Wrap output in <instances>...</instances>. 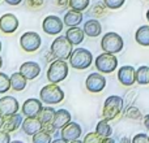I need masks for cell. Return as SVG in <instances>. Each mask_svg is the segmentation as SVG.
<instances>
[{
    "label": "cell",
    "mask_w": 149,
    "mask_h": 143,
    "mask_svg": "<svg viewBox=\"0 0 149 143\" xmlns=\"http://www.w3.org/2000/svg\"><path fill=\"white\" fill-rule=\"evenodd\" d=\"M124 47L123 38L118 33H106L101 39V48L109 54H119Z\"/></svg>",
    "instance_id": "obj_6"
},
{
    "label": "cell",
    "mask_w": 149,
    "mask_h": 143,
    "mask_svg": "<svg viewBox=\"0 0 149 143\" xmlns=\"http://www.w3.org/2000/svg\"><path fill=\"white\" fill-rule=\"evenodd\" d=\"M93 63V55L89 50L86 48H76L73 50L72 55L70 57L71 68L76 70H85L92 65Z\"/></svg>",
    "instance_id": "obj_3"
},
{
    "label": "cell",
    "mask_w": 149,
    "mask_h": 143,
    "mask_svg": "<svg viewBox=\"0 0 149 143\" xmlns=\"http://www.w3.org/2000/svg\"><path fill=\"white\" fill-rule=\"evenodd\" d=\"M26 82H28V79L20 72H16L10 76V89L15 91H22L26 87Z\"/></svg>",
    "instance_id": "obj_23"
},
{
    "label": "cell",
    "mask_w": 149,
    "mask_h": 143,
    "mask_svg": "<svg viewBox=\"0 0 149 143\" xmlns=\"http://www.w3.org/2000/svg\"><path fill=\"white\" fill-rule=\"evenodd\" d=\"M22 131L26 134V135L33 137L36 133H38L42 128H43V124L39 120L38 117H26L25 120L22 121Z\"/></svg>",
    "instance_id": "obj_17"
},
{
    "label": "cell",
    "mask_w": 149,
    "mask_h": 143,
    "mask_svg": "<svg viewBox=\"0 0 149 143\" xmlns=\"http://www.w3.org/2000/svg\"><path fill=\"white\" fill-rule=\"evenodd\" d=\"M103 3L109 9H119V8L123 7L126 0H103Z\"/></svg>",
    "instance_id": "obj_33"
},
{
    "label": "cell",
    "mask_w": 149,
    "mask_h": 143,
    "mask_svg": "<svg viewBox=\"0 0 149 143\" xmlns=\"http://www.w3.org/2000/svg\"><path fill=\"white\" fill-rule=\"evenodd\" d=\"M39 98L45 104H58V103L63 102L64 99V91L58 86V83H51L42 87V90L39 91Z\"/></svg>",
    "instance_id": "obj_2"
},
{
    "label": "cell",
    "mask_w": 149,
    "mask_h": 143,
    "mask_svg": "<svg viewBox=\"0 0 149 143\" xmlns=\"http://www.w3.org/2000/svg\"><path fill=\"white\" fill-rule=\"evenodd\" d=\"M136 82L139 85H148L149 83V67H140L136 69Z\"/></svg>",
    "instance_id": "obj_27"
},
{
    "label": "cell",
    "mask_w": 149,
    "mask_h": 143,
    "mask_svg": "<svg viewBox=\"0 0 149 143\" xmlns=\"http://www.w3.org/2000/svg\"><path fill=\"white\" fill-rule=\"evenodd\" d=\"M106 86V78L102 76L101 72L98 73H92L88 76L86 81H85V87H86L88 91L90 92H101Z\"/></svg>",
    "instance_id": "obj_11"
},
{
    "label": "cell",
    "mask_w": 149,
    "mask_h": 143,
    "mask_svg": "<svg viewBox=\"0 0 149 143\" xmlns=\"http://www.w3.org/2000/svg\"><path fill=\"white\" fill-rule=\"evenodd\" d=\"M3 117H4V116H3L1 113H0V129L3 128Z\"/></svg>",
    "instance_id": "obj_42"
},
{
    "label": "cell",
    "mask_w": 149,
    "mask_h": 143,
    "mask_svg": "<svg viewBox=\"0 0 149 143\" xmlns=\"http://www.w3.org/2000/svg\"><path fill=\"white\" fill-rule=\"evenodd\" d=\"M65 36L70 39V42L73 46H79L80 43L84 42L85 31H84V29H80V28H77V26H72V28H70L67 30Z\"/></svg>",
    "instance_id": "obj_19"
},
{
    "label": "cell",
    "mask_w": 149,
    "mask_h": 143,
    "mask_svg": "<svg viewBox=\"0 0 149 143\" xmlns=\"http://www.w3.org/2000/svg\"><path fill=\"white\" fill-rule=\"evenodd\" d=\"M18 18L13 13H5L0 17V30L4 34H13L18 29Z\"/></svg>",
    "instance_id": "obj_12"
},
{
    "label": "cell",
    "mask_w": 149,
    "mask_h": 143,
    "mask_svg": "<svg viewBox=\"0 0 149 143\" xmlns=\"http://www.w3.org/2000/svg\"><path fill=\"white\" fill-rule=\"evenodd\" d=\"M118 79L123 86H132L136 82V69L131 65H124L118 70Z\"/></svg>",
    "instance_id": "obj_14"
},
{
    "label": "cell",
    "mask_w": 149,
    "mask_h": 143,
    "mask_svg": "<svg viewBox=\"0 0 149 143\" xmlns=\"http://www.w3.org/2000/svg\"><path fill=\"white\" fill-rule=\"evenodd\" d=\"M68 76V64L63 59H55L47 69V79L51 83H59Z\"/></svg>",
    "instance_id": "obj_5"
},
{
    "label": "cell",
    "mask_w": 149,
    "mask_h": 143,
    "mask_svg": "<svg viewBox=\"0 0 149 143\" xmlns=\"http://www.w3.org/2000/svg\"><path fill=\"white\" fill-rule=\"evenodd\" d=\"M81 133H82L81 126L77 122L70 121L67 125L60 129V139H62L63 142H68V143L76 142V141H79V138L81 137Z\"/></svg>",
    "instance_id": "obj_9"
},
{
    "label": "cell",
    "mask_w": 149,
    "mask_h": 143,
    "mask_svg": "<svg viewBox=\"0 0 149 143\" xmlns=\"http://www.w3.org/2000/svg\"><path fill=\"white\" fill-rule=\"evenodd\" d=\"M18 72H20L28 81H31V79H36L37 77L41 74V65L34 61H25L21 64Z\"/></svg>",
    "instance_id": "obj_15"
},
{
    "label": "cell",
    "mask_w": 149,
    "mask_h": 143,
    "mask_svg": "<svg viewBox=\"0 0 149 143\" xmlns=\"http://www.w3.org/2000/svg\"><path fill=\"white\" fill-rule=\"evenodd\" d=\"M50 51L52 52L56 59H63L67 60L71 57L73 52V44L70 42V39L67 36H56L54 39V42L51 43V47H50Z\"/></svg>",
    "instance_id": "obj_1"
},
{
    "label": "cell",
    "mask_w": 149,
    "mask_h": 143,
    "mask_svg": "<svg viewBox=\"0 0 149 143\" xmlns=\"http://www.w3.org/2000/svg\"><path fill=\"white\" fill-rule=\"evenodd\" d=\"M52 134H50L49 131H46L45 129H41L38 133H36L31 137V141L34 143H50L52 141Z\"/></svg>",
    "instance_id": "obj_28"
},
{
    "label": "cell",
    "mask_w": 149,
    "mask_h": 143,
    "mask_svg": "<svg viewBox=\"0 0 149 143\" xmlns=\"http://www.w3.org/2000/svg\"><path fill=\"white\" fill-rule=\"evenodd\" d=\"M18 109H20V104H18L16 98L3 96L1 99H0V113H1L3 116L17 113Z\"/></svg>",
    "instance_id": "obj_16"
},
{
    "label": "cell",
    "mask_w": 149,
    "mask_h": 143,
    "mask_svg": "<svg viewBox=\"0 0 149 143\" xmlns=\"http://www.w3.org/2000/svg\"><path fill=\"white\" fill-rule=\"evenodd\" d=\"M84 142L85 143H100V142H103V138L97 131H94V133H88L84 138Z\"/></svg>",
    "instance_id": "obj_32"
},
{
    "label": "cell",
    "mask_w": 149,
    "mask_h": 143,
    "mask_svg": "<svg viewBox=\"0 0 149 143\" xmlns=\"http://www.w3.org/2000/svg\"><path fill=\"white\" fill-rule=\"evenodd\" d=\"M0 51H1V42H0Z\"/></svg>",
    "instance_id": "obj_45"
},
{
    "label": "cell",
    "mask_w": 149,
    "mask_h": 143,
    "mask_svg": "<svg viewBox=\"0 0 149 143\" xmlns=\"http://www.w3.org/2000/svg\"><path fill=\"white\" fill-rule=\"evenodd\" d=\"M143 122H144V126L149 130V115H145L144 116V120H143Z\"/></svg>",
    "instance_id": "obj_41"
},
{
    "label": "cell",
    "mask_w": 149,
    "mask_h": 143,
    "mask_svg": "<svg viewBox=\"0 0 149 143\" xmlns=\"http://www.w3.org/2000/svg\"><path fill=\"white\" fill-rule=\"evenodd\" d=\"M124 100L122 99L118 95H111V96L106 98L105 103H103V108H102V115L103 118L111 121L115 120L119 115H120L122 109H123V104Z\"/></svg>",
    "instance_id": "obj_4"
},
{
    "label": "cell",
    "mask_w": 149,
    "mask_h": 143,
    "mask_svg": "<svg viewBox=\"0 0 149 143\" xmlns=\"http://www.w3.org/2000/svg\"><path fill=\"white\" fill-rule=\"evenodd\" d=\"M55 3H56L59 7H65V5H68L70 0H55Z\"/></svg>",
    "instance_id": "obj_40"
},
{
    "label": "cell",
    "mask_w": 149,
    "mask_h": 143,
    "mask_svg": "<svg viewBox=\"0 0 149 143\" xmlns=\"http://www.w3.org/2000/svg\"><path fill=\"white\" fill-rule=\"evenodd\" d=\"M72 120L71 117V113L68 112L67 109H59L55 112V116H54V120H52V124L56 129H62L63 126H65L70 121Z\"/></svg>",
    "instance_id": "obj_21"
},
{
    "label": "cell",
    "mask_w": 149,
    "mask_h": 143,
    "mask_svg": "<svg viewBox=\"0 0 149 143\" xmlns=\"http://www.w3.org/2000/svg\"><path fill=\"white\" fill-rule=\"evenodd\" d=\"M10 142V135L9 131L4 130V129H0V143H9Z\"/></svg>",
    "instance_id": "obj_37"
},
{
    "label": "cell",
    "mask_w": 149,
    "mask_h": 143,
    "mask_svg": "<svg viewBox=\"0 0 149 143\" xmlns=\"http://www.w3.org/2000/svg\"><path fill=\"white\" fill-rule=\"evenodd\" d=\"M43 0H26V4L30 9H39L43 5Z\"/></svg>",
    "instance_id": "obj_36"
},
{
    "label": "cell",
    "mask_w": 149,
    "mask_h": 143,
    "mask_svg": "<svg viewBox=\"0 0 149 143\" xmlns=\"http://www.w3.org/2000/svg\"><path fill=\"white\" fill-rule=\"evenodd\" d=\"M126 117L137 120V118L141 117V112H140L137 108H135V107H130V108H127V111H126Z\"/></svg>",
    "instance_id": "obj_34"
},
{
    "label": "cell",
    "mask_w": 149,
    "mask_h": 143,
    "mask_svg": "<svg viewBox=\"0 0 149 143\" xmlns=\"http://www.w3.org/2000/svg\"><path fill=\"white\" fill-rule=\"evenodd\" d=\"M109 8L106 7L105 3H97V4L93 5L92 10H90V14L94 16V17H102V16L106 14V10Z\"/></svg>",
    "instance_id": "obj_30"
},
{
    "label": "cell",
    "mask_w": 149,
    "mask_h": 143,
    "mask_svg": "<svg viewBox=\"0 0 149 143\" xmlns=\"http://www.w3.org/2000/svg\"><path fill=\"white\" fill-rule=\"evenodd\" d=\"M63 26H64V21H62L60 17H58V16H47L42 22V29L49 35L60 34L63 30Z\"/></svg>",
    "instance_id": "obj_10"
},
{
    "label": "cell",
    "mask_w": 149,
    "mask_h": 143,
    "mask_svg": "<svg viewBox=\"0 0 149 143\" xmlns=\"http://www.w3.org/2000/svg\"><path fill=\"white\" fill-rule=\"evenodd\" d=\"M94 65H95V69L98 72H101L102 74H109V73H113L116 69V67H118V59H116L115 54L105 52V54H101L94 60Z\"/></svg>",
    "instance_id": "obj_7"
},
{
    "label": "cell",
    "mask_w": 149,
    "mask_h": 143,
    "mask_svg": "<svg viewBox=\"0 0 149 143\" xmlns=\"http://www.w3.org/2000/svg\"><path fill=\"white\" fill-rule=\"evenodd\" d=\"M10 89V77L0 72V94H5Z\"/></svg>",
    "instance_id": "obj_31"
},
{
    "label": "cell",
    "mask_w": 149,
    "mask_h": 143,
    "mask_svg": "<svg viewBox=\"0 0 149 143\" xmlns=\"http://www.w3.org/2000/svg\"><path fill=\"white\" fill-rule=\"evenodd\" d=\"M132 142L134 143H149V135L144 133H140V134H136V135L132 138Z\"/></svg>",
    "instance_id": "obj_35"
},
{
    "label": "cell",
    "mask_w": 149,
    "mask_h": 143,
    "mask_svg": "<svg viewBox=\"0 0 149 143\" xmlns=\"http://www.w3.org/2000/svg\"><path fill=\"white\" fill-rule=\"evenodd\" d=\"M82 18H84L82 17V12L76 9H71L65 13L63 21H64V25H67L68 28H72V26L80 25L82 22Z\"/></svg>",
    "instance_id": "obj_22"
},
{
    "label": "cell",
    "mask_w": 149,
    "mask_h": 143,
    "mask_svg": "<svg viewBox=\"0 0 149 143\" xmlns=\"http://www.w3.org/2000/svg\"><path fill=\"white\" fill-rule=\"evenodd\" d=\"M42 44V39L39 36L38 33L36 31H28V33H24L20 38V46L21 48L25 52H36L37 50H39Z\"/></svg>",
    "instance_id": "obj_8"
},
{
    "label": "cell",
    "mask_w": 149,
    "mask_h": 143,
    "mask_svg": "<svg viewBox=\"0 0 149 143\" xmlns=\"http://www.w3.org/2000/svg\"><path fill=\"white\" fill-rule=\"evenodd\" d=\"M0 1H1V0H0Z\"/></svg>",
    "instance_id": "obj_46"
},
{
    "label": "cell",
    "mask_w": 149,
    "mask_h": 143,
    "mask_svg": "<svg viewBox=\"0 0 149 143\" xmlns=\"http://www.w3.org/2000/svg\"><path fill=\"white\" fill-rule=\"evenodd\" d=\"M84 31L85 35L90 36V38H95V36L101 35V31H102V26H101L100 21L98 20H89L84 23Z\"/></svg>",
    "instance_id": "obj_20"
},
{
    "label": "cell",
    "mask_w": 149,
    "mask_h": 143,
    "mask_svg": "<svg viewBox=\"0 0 149 143\" xmlns=\"http://www.w3.org/2000/svg\"><path fill=\"white\" fill-rule=\"evenodd\" d=\"M90 4V0H70L68 5H70L71 9H76V10H85Z\"/></svg>",
    "instance_id": "obj_29"
},
{
    "label": "cell",
    "mask_w": 149,
    "mask_h": 143,
    "mask_svg": "<svg viewBox=\"0 0 149 143\" xmlns=\"http://www.w3.org/2000/svg\"><path fill=\"white\" fill-rule=\"evenodd\" d=\"M95 131H97L103 139L110 137L111 134H113V129H111V125L109 124V120H106V118L101 120L100 122L97 124V126H95Z\"/></svg>",
    "instance_id": "obj_25"
},
{
    "label": "cell",
    "mask_w": 149,
    "mask_h": 143,
    "mask_svg": "<svg viewBox=\"0 0 149 143\" xmlns=\"http://www.w3.org/2000/svg\"><path fill=\"white\" fill-rule=\"evenodd\" d=\"M1 67H3V59L0 57V69H1Z\"/></svg>",
    "instance_id": "obj_43"
},
{
    "label": "cell",
    "mask_w": 149,
    "mask_h": 143,
    "mask_svg": "<svg viewBox=\"0 0 149 143\" xmlns=\"http://www.w3.org/2000/svg\"><path fill=\"white\" fill-rule=\"evenodd\" d=\"M135 39H136V42L140 44V46L149 47V25L140 26V28L136 30Z\"/></svg>",
    "instance_id": "obj_24"
},
{
    "label": "cell",
    "mask_w": 149,
    "mask_h": 143,
    "mask_svg": "<svg viewBox=\"0 0 149 143\" xmlns=\"http://www.w3.org/2000/svg\"><path fill=\"white\" fill-rule=\"evenodd\" d=\"M55 112H56V111H55L52 107H43V108H42V111L39 112L38 118L42 121V124L52 122L54 116H55Z\"/></svg>",
    "instance_id": "obj_26"
},
{
    "label": "cell",
    "mask_w": 149,
    "mask_h": 143,
    "mask_svg": "<svg viewBox=\"0 0 149 143\" xmlns=\"http://www.w3.org/2000/svg\"><path fill=\"white\" fill-rule=\"evenodd\" d=\"M8 5H18L22 3V0H4Z\"/></svg>",
    "instance_id": "obj_39"
},
{
    "label": "cell",
    "mask_w": 149,
    "mask_h": 143,
    "mask_svg": "<svg viewBox=\"0 0 149 143\" xmlns=\"http://www.w3.org/2000/svg\"><path fill=\"white\" fill-rule=\"evenodd\" d=\"M22 117L18 113H12V115H5L3 117V129L9 133L16 131L21 125H22Z\"/></svg>",
    "instance_id": "obj_18"
},
{
    "label": "cell",
    "mask_w": 149,
    "mask_h": 143,
    "mask_svg": "<svg viewBox=\"0 0 149 143\" xmlns=\"http://www.w3.org/2000/svg\"><path fill=\"white\" fill-rule=\"evenodd\" d=\"M42 129H45L46 131H49L50 134H54V133H55V130H56V128L54 126V124H52V122L43 124V128H42Z\"/></svg>",
    "instance_id": "obj_38"
},
{
    "label": "cell",
    "mask_w": 149,
    "mask_h": 143,
    "mask_svg": "<svg viewBox=\"0 0 149 143\" xmlns=\"http://www.w3.org/2000/svg\"><path fill=\"white\" fill-rule=\"evenodd\" d=\"M42 100L39 102L38 99H34V98H30V99H26L24 102L22 107H21V111L22 113L26 116V117H38L39 112L42 111Z\"/></svg>",
    "instance_id": "obj_13"
},
{
    "label": "cell",
    "mask_w": 149,
    "mask_h": 143,
    "mask_svg": "<svg viewBox=\"0 0 149 143\" xmlns=\"http://www.w3.org/2000/svg\"><path fill=\"white\" fill-rule=\"evenodd\" d=\"M147 20H148V22H149V9H148V12H147Z\"/></svg>",
    "instance_id": "obj_44"
}]
</instances>
